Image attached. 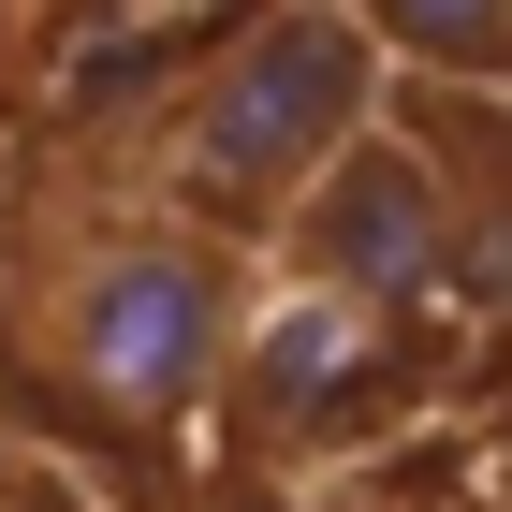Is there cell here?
<instances>
[{"label":"cell","mask_w":512,"mask_h":512,"mask_svg":"<svg viewBox=\"0 0 512 512\" xmlns=\"http://www.w3.org/2000/svg\"><path fill=\"white\" fill-rule=\"evenodd\" d=\"M366 103H381L366 15H352V0H278L264 30L205 74L191 132H176V191L220 205V220H278V205L366 132Z\"/></svg>","instance_id":"cell-1"},{"label":"cell","mask_w":512,"mask_h":512,"mask_svg":"<svg viewBox=\"0 0 512 512\" xmlns=\"http://www.w3.org/2000/svg\"><path fill=\"white\" fill-rule=\"evenodd\" d=\"M59 366H74L103 410L161 425L191 410L220 366H235V264L205 220H103V235L59 264Z\"/></svg>","instance_id":"cell-2"},{"label":"cell","mask_w":512,"mask_h":512,"mask_svg":"<svg viewBox=\"0 0 512 512\" xmlns=\"http://www.w3.org/2000/svg\"><path fill=\"white\" fill-rule=\"evenodd\" d=\"M293 249H308V293H352V308H410L454 278V205L410 147L352 132V147L322 161L308 191H293Z\"/></svg>","instance_id":"cell-3"},{"label":"cell","mask_w":512,"mask_h":512,"mask_svg":"<svg viewBox=\"0 0 512 512\" xmlns=\"http://www.w3.org/2000/svg\"><path fill=\"white\" fill-rule=\"evenodd\" d=\"M366 44H395V59H439V74H498L512 44V0H352Z\"/></svg>","instance_id":"cell-4"},{"label":"cell","mask_w":512,"mask_h":512,"mask_svg":"<svg viewBox=\"0 0 512 512\" xmlns=\"http://www.w3.org/2000/svg\"><path fill=\"white\" fill-rule=\"evenodd\" d=\"M0 512H30V498H0Z\"/></svg>","instance_id":"cell-5"}]
</instances>
